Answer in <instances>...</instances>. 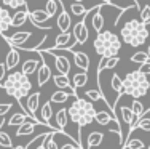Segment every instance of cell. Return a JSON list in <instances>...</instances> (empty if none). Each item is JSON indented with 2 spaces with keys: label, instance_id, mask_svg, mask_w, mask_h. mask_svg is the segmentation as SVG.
<instances>
[{
  "label": "cell",
  "instance_id": "obj_23",
  "mask_svg": "<svg viewBox=\"0 0 150 149\" xmlns=\"http://www.w3.org/2000/svg\"><path fill=\"white\" fill-rule=\"evenodd\" d=\"M56 119V125H58L59 130H64L67 127V120H69V114H67V109L66 108H61L54 115Z\"/></svg>",
  "mask_w": 150,
  "mask_h": 149
},
{
  "label": "cell",
  "instance_id": "obj_44",
  "mask_svg": "<svg viewBox=\"0 0 150 149\" xmlns=\"http://www.w3.org/2000/svg\"><path fill=\"white\" fill-rule=\"evenodd\" d=\"M101 2H104V3H109V5H110V3L113 2V0H101Z\"/></svg>",
  "mask_w": 150,
  "mask_h": 149
},
{
  "label": "cell",
  "instance_id": "obj_39",
  "mask_svg": "<svg viewBox=\"0 0 150 149\" xmlns=\"http://www.w3.org/2000/svg\"><path fill=\"white\" fill-rule=\"evenodd\" d=\"M5 79H6V66L5 63H0V87L3 85Z\"/></svg>",
  "mask_w": 150,
  "mask_h": 149
},
{
  "label": "cell",
  "instance_id": "obj_26",
  "mask_svg": "<svg viewBox=\"0 0 150 149\" xmlns=\"http://www.w3.org/2000/svg\"><path fill=\"white\" fill-rule=\"evenodd\" d=\"M69 96H70V95L67 93V91L58 90V91H54V93L51 95L50 103H51V104H62V103H66L67 99H69Z\"/></svg>",
  "mask_w": 150,
  "mask_h": 149
},
{
  "label": "cell",
  "instance_id": "obj_12",
  "mask_svg": "<svg viewBox=\"0 0 150 149\" xmlns=\"http://www.w3.org/2000/svg\"><path fill=\"white\" fill-rule=\"evenodd\" d=\"M74 63L77 67H80L83 72H88V69H90V58H88L86 53L83 51H74Z\"/></svg>",
  "mask_w": 150,
  "mask_h": 149
},
{
  "label": "cell",
  "instance_id": "obj_14",
  "mask_svg": "<svg viewBox=\"0 0 150 149\" xmlns=\"http://www.w3.org/2000/svg\"><path fill=\"white\" fill-rule=\"evenodd\" d=\"M11 27V15L6 8L0 6V34H5Z\"/></svg>",
  "mask_w": 150,
  "mask_h": 149
},
{
  "label": "cell",
  "instance_id": "obj_34",
  "mask_svg": "<svg viewBox=\"0 0 150 149\" xmlns=\"http://www.w3.org/2000/svg\"><path fill=\"white\" fill-rule=\"evenodd\" d=\"M2 2L6 8H11V10H18L21 6H27V0H2Z\"/></svg>",
  "mask_w": 150,
  "mask_h": 149
},
{
  "label": "cell",
  "instance_id": "obj_1",
  "mask_svg": "<svg viewBox=\"0 0 150 149\" xmlns=\"http://www.w3.org/2000/svg\"><path fill=\"white\" fill-rule=\"evenodd\" d=\"M67 114H69V119L78 125V132H77L78 133V144H81V138H80L81 128L90 125L93 120L96 119L98 111L94 109L93 103L86 101V99H81V98H75L74 103L67 109Z\"/></svg>",
  "mask_w": 150,
  "mask_h": 149
},
{
  "label": "cell",
  "instance_id": "obj_45",
  "mask_svg": "<svg viewBox=\"0 0 150 149\" xmlns=\"http://www.w3.org/2000/svg\"><path fill=\"white\" fill-rule=\"evenodd\" d=\"M145 53H147V56H149V59H150V45H149V48H147V51H145Z\"/></svg>",
  "mask_w": 150,
  "mask_h": 149
},
{
  "label": "cell",
  "instance_id": "obj_47",
  "mask_svg": "<svg viewBox=\"0 0 150 149\" xmlns=\"http://www.w3.org/2000/svg\"><path fill=\"white\" fill-rule=\"evenodd\" d=\"M75 2H77V3H81V2H83V0H75Z\"/></svg>",
  "mask_w": 150,
  "mask_h": 149
},
{
  "label": "cell",
  "instance_id": "obj_37",
  "mask_svg": "<svg viewBox=\"0 0 150 149\" xmlns=\"http://www.w3.org/2000/svg\"><path fill=\"white\" fill-rule=\"evenodd\" d=\"M131 61L137 63V64H144V63L149 61V56H147L145 51H137V53H134V55L131 56Z\"/></svg>",
  "mask_w": 150,
  "mask_h": 149
},
{
  "label": "cell",
  "instance_id": "obj_10",
  "mask_svg": "<svg viewBox=\"0 0 150 149\" xmlns=\"http://www.w3.org/2000/svg\"><path fill=\"white\" fill-rule=\"evenodd\" d=\"M51 77H53L51 67H50V66L43 61V63L40 64V67H38V71H37V83H38V87H43V85L48 82Z\"/></svg>",
  "mask_w": 150,
  "mask_h": 149
},
{
  "label": "cell",
  "instance_id": "obj_42",
  "mask_svg": "<svg viewBox=\"0 0 150 149\" xmlns=\"http://www.w3.org/2000/svg\"><path fill=\"white\" fill-rule=\"evenodd\" d=\"M11 149H30L29 146H27V144H26V146H13Z\"/></svg>",
  "mask_w": 150,
  "mask_h": 149
},
{
  "label": "cell",
  "instance_id": "obj_33",
  "mask_svg": "<svg viewBox=\"0 0 150 149\" xmlns=\"http://www.w3.org/2000/svg\"><path fill=\"white\" fill-rule=\"evenodd\" d=\"M131 111H133L134 117L141 119L142 115L145 114V109H144V104H142L139 99H133V104H131Z\"/></svg>",
  "mask_w": 150,
  "mask_h": 149
},
{
  "label": "cell",
  "instance_id": "obj_38",
  "mask_svg": "<svg viewBox=\"0 0 150 149\" xmlns=\"http://www.w3.org/2000/svg\"><path fill=\"white\" fill-rule=\"evenodd\" d=\"M11 108H13L11 103H3V104H0V117H5L11 111Z\"/></svg>",
  "mask_w": 150,
  "mask_h": 149
},
{
  "label": "cell",
  "instance_id": "obj_21",
  "mask_svg": "<svg viewBox=\"0 0 150 149\" xmlns=\"http://www.w3.org/2000/svg\"><path fill=\"white\" fill-rule=\"evenodd\" d=\"M38 123L34 122V120H27V122H24L23 125L18 127V132H16V136H27V135H32L35 130V127H37Z\"/></svg>",
  "mask_w": 150,
  "mask_h": 149
},
{
  "label": "cell",
  "instance_id": "obj_41",
  "mask_svg": "<svg viewBox=\"0 0 150 149\" xmlns=\"http://www.w3.org/2000/svg\"><path fill=\"white\" fill-rule=\"evenodd\" d=\"M59 149H83V148H78V146H74V144H62Z\"/></svg>",
  "mask_w": 150,
  "mask_h": 149
},
{
  "label": "cell",
  "instance_id": "obj_5",
  "mask_svg": "<svg viewBox=\"0 0 150 149\" xmlns=\"http://www.w3.org/2000/svg\"><path fill=\"white\" fill-rule=\"evenodd\" d=\"M150 90V80L147 76H144L142 72L133 71V72L126 74V77L123 79V91L128 96H133L134 99H139L149 93Z\"/></svg>",
  "mask_w": 150,
  "mask_h": 149
},
{
  "label": "cell",
  "instance_id": "obj_32",
  "mask_svg": "<svg viewBox=\"0 0 150 149\" xmlns=\"http://www.w3.org/2000/svg\"><path fill=\"white\" fill-rule=\"evenodd\" d=\"M70 11H72V15L74 16H85L90 10L86 8V6L83 5V3H77V2H74L72 5H70Z\"/></svg>",
  "mask_w": 150,
  "mask_h": 149
},
{
  "label": "cell",
  "instance_id": "obj_31",
  "mask_svg": "<svg viewBox=\"0 0 150 149\" xmlns=\"http://www.w3.org/2000/svg\"><path fill=\"white\" fill-rule=\"evenodd\" d=\"M56 133H62V132H61V130H58V132H50L48 135H46V138L43 140V144H45L46 149H59L58 143L54 141V135H56Z\"/></svg>",
  "mask_w": 150,
  "mask_h": 149
},
{
  "label": "cell",
  "instance_id": "obj_27",
  "mask_svg": "<svg viewBox=\"0 0 150 149\" xmlns=\"http://www.w3.org/2000/svg\"><path fill=\"white\" fill-rule=\"evenodd\" d=\"M85 95H86V98L91 99V101H101V99H102V101H104L105 104L113 111V108L109 104V103H107V99H105L104 95H102V91H99V90H88V91H85ZM113 117H115V114H113Z\"/></svg>",
  "mask_w": 150,
  "mask_h": 149
},
{
  "label": "cell",
  "instance_id": "obj_4",
  "mask_svg": "<svg viewBox=\"0 0 150 149\" xmlns=\"http://www.w3.org/2000/svg\"><path fill=\"white\" fill-rule=\"evenodd\" d=\"M94 50L101 58H113L121 50V40L112 31H102L94 38Z\"/></svg>",
  "mask_w": 150,
  "mask_h": 149
},
{
  "label": "cell",
  "instance_id": "obj_2",
  "mask_svg": "<svg viewBox=\"0 0 150 149\" xmlns=\"http://www.w3.org/2000/svg\"><path fill=\"white\" fill-rule=\"evenodd\" d=\"M5 88V91L10 95L11 98H15L18 103L23 101L24 96L32 91V82L27 76H24L21 71H13L10 76H6L5 82L2 85Z\"/></svg>",
  "mask_w": 150,
  "mask_h": 149
},
{
  "label": "cell",
  "instance_id": "obj_17",
  "mask_svg": "<svg viewBox=\"0 0 150 149\" xmlns=\"http://www.w3.org/2000/svg\"><path fill=\"white\" fill-rule=\"evenodd\" d=\"M110 85H112V88L117 91V95H118V98H117V101L113 103V111H115V108H117V104H118V101L121 99V96L125 95V91H123V80L120 79L117 74H113L112 76V79H110Z\"/></svg>",
  "mask_w": 150,
  "mask_h": 149
},
{
  "label": "cell",
  "instance_id": "obj_13",
  "mask_svg": "<svg viewBox=\"0 0 150 149\" xmlns=\"http://www.w3.org/2000/svg\"><path fill=\"white\" fill-rule=\"evenodd\" d=\"M19 61H21V55H19V51H18L16 48H13L10 50L8 53H6V59H5V66H6V69L8 71H13L15 67L19 64Z\"/></svg>",
  "mask_w": 150,
  "mask_h": 149
},
{
  "label": "cell",
  "instance_id": "obj_19",
  "mask_svg": "<svg viewBox=\"0 0 150 149\" xmlns=\"http://www.w3.org/2000/svg\"><path fill=\"white\" fill-rule=\"evenodd\" d=\"M94 10V13H93V18H91V23H93V27H94V31L96 32H102V27H104V16L101 15V6H96V8H93Z\"/></svg>",
  "mask_w": 150,
  "mask_h": 149
},
{
  "label": "cell",
  "instance_id": "obj_46",
  "mask_svg": "<svg viewBox=\"0 0 150 149\" xmlns=\"http://www.w3.org/2000/svg\"><path fill=\"white\" fill-rule=\"evenodd\" d=\"M145 115H147V117H150V108H149V111H145Z\"/></svg>",
  "mask_w": 150,
  "mask_h": 149
},
{
  "label": "cell",
  "instance_id": "obj_16",
  "mask_svg": "<svg viewBox=\"0 0 150 149\" xmlns=\"http://www.w3.org/2000/svg\"><path fill=\"white\" fill-rule=\"evenodd\" d=\"M27 19H29V10H27V6H24V10H18L15 15L11 16V26L19 27V26H23Z\"/></svg>",
  "mask_w": 150,
  "mask_h": 149
},
{
  "label": "cell",
  "instance_id": "obj_36",
  "mask_svg": "<svg viewBox=\"0 0 150 149\" xmlns=\"http://www.w3.org/2000/svg\"><path fill=\"white\" fill-rule=\"evenodd\" d=\"M121 149H144V143H142V140L136 138V140H129L128 143H125Z\"/></svg>",
  "mask_w": 150,
  "mask_h": 149
},
{
  "label": "cell",
  "instance_id": "obj_9",
  "mask_svg": "<svg viewBox=\"0 0 150 149\" xmlns=\"http://www.w3.org/2000/svg\"><path fill=\"white\" fill-rule=\"evenodd\" d=\"M43 63V58H38V59H26V61L23 63V66H21V72L24 74V76H32V74H35L38 71V67H40V64Z\"/></svg>",
  "mask_w": 150,
  "mask_h": 149
},
{
  "label": "cell",
  "instance_id": "obj_40",
  "mask_svg": "<svg viewBox=\"0 0 150 149\" xmlns=\"http://www.w3.org/2000/svg\"><path fill=\"white\" fill-rule=\"evenodd\" d=\"M139 72H142L144 76H150V59L147 63H144V64H141L139 67Z\"/></svg>",
  "mask_w": 150,
  "mask_h": 149
},
{
  "label": "cell",
  "instance_id": "obj_11",
  "mask_svg": "<svg viewBox=\"0 0 150 149\" xmlns=\"http://www.w3.org/2000/svg\"><path fill=\"white\" fill-rule=\"evenodd\" d=\"M50 55H51V53H50ZM53 58H54V66H56V69H58V72L62 74V76H67V74L70 72L69 58H67V56H61V55H53Z\"/></svg>",
  "mask_w": 150,
  "mask_h": 149
},
{
  "label": "cell",
  "instance_id": "obj_43",
  "mask_svg": "<svg viewBox=\"0 0 150 149\" xmlns=\"http://www.w3.org/2000/svg\"><path fill=\"white\" fill-rule=\"evenodd\" d=\"M37 149H46L45 144H43V141H42V144H38V146H37Z\"/></svg>",
  "mask_w": 150,
  "mask_h": 149
},
{
  "label": "cell",
  "instance_id": "obj_28",
  "mask_svg": "<svg viewBox=\"0 0 150 149\" xmlns=\"http://www.w3.org/2000/svg\"><path fill=\"white\" fill-rule=\"evenodd\" d=\"M102 141H104V135H102L101 132H91L90 136H88V149L94 148V146H99Z\"/></svg>",
  "mask_w": 150,
  "mask_h": 149
},
{
  "label": "cell",
  "instance_id": "obj_18",
  "mask_svg": "<svg viewBox=\"0 0 150 149\" xmlns=\"http://www.w3.org/2000/svg\"><path fill=\"white\" fill-rule=\"evenodd\" d=\"M29 19L34 26H37V24H45V21H48L50 16L46 15L45 10H32L29 11Z\"/></svg>",
  "mask_w": 150,
  "mask_h": 149
},
{
  "label": "cell",
  "instance_id": "obj_29",
  "mask_svg": "<svg viewBox=\"0 0 150 149\" xmlns=\"http://www.w3.org/2000/svg\"><path fill=\"white\" fill-rule=\"evenodd\" d=\"M42 119H43L45 123H48V125H51L50 123V120L53 119V106L50 101H46L43 106H42Z\"/></svg>",
  "mask_w": 150,
  "mask_h": 149
},
{
  "label": "cell",
  "instance_id": "obj_35",
  "mask_svg": "<svg viewBox=\"0 0 150 149\" xmlns=\"http://www.w3.org/2000/svg\"><path fill=\"white\" fill-rule=\"evenodd\" d=\"M0 146H2V148H6V149H11V148H13L11 136H10L8 133L2 132V130H0Z\"/></svg>",
  "mask_w": 150,
  "mask_h": 149
},
{
  "label": "cell",
  "instance_id": "obj_48",
  "mask_svg": "<svg viewBox=\"0 0 150 149\" xmlns=\"http://www.w3.org/2000/svg\"><path fill=\"white\" fill-rule=\"evenodd\" d=\"M147 149H150V144H149V148H147Z\"/></svg>",
  "mask_w": 150,
  "mask_h": 149
},
{
  "label": "cell",
  "instance_id": "obj_30",
  "mask_svg": "<svg viewBox=\"0 0 150 149\" xmlns=\"http://www.w3.org/2000/svg\"><path fill=\"white\" fill-rule=\"evenodd\" d=\"M139 16H141V21L147 26L150 24V0L144 3V5L141 6V11H139Z\"/></svg>",
  "mask_w": 150,
  "mask_h": 149
},
{
  "label": "cell",
  "instance_id": "obj_6",
  "mask_svg": "<svg viewBox=\"0 0 150 149\" xmlns=\"http://www.w3.org/2000/svg\"><path fill=\"white\" fill-rule=\"evenodd\" d=\"M72 35L77 42V45H83L86 43L88 37H90V31L86 27V18L80 23H75V26L72 27Z\"/></svg>",
  "mask_w": 150,
  "mask_h": 149
},
{
  "label": "cell",
  "instance_id": "obj_8",
  "mask_svg": "<svg viewBox=\"0 0 150 149\" xmlns=\"http://www.w3.org/2000/svg\"><path fill=\"white\" fill-rule=\"evenodd\" d=\"M30 35L32 34L27 32V31H19V32H15L11 37L5 35V40L8 42L13 48H21V47H24V43H26V42L30 38Z\"/></svg>",
  "mask_w": 150,
  "mask_h": 149
},
{
  "label": "cell",
  "instance_id": "obj_22",
  "mask_svg": "<svg viewBox=\"0 0 150 149\" xmlns=\"http://www.w3.org/2000/svg\"><path fill=\"white\" fill-rule=\"evenodd\" d=\"M29 119L32 120V117L23 114V112H16V114H13L8 120H6V125H8V127H16V125L19 127V125H23L24 122H27Z\"/></svg>",
  "mask_w": 150,
  "mask_h": 149
},
{
  "label": "cell",
  "instance_id": "obj_15",
  "mask_svg": "<svg viewBox=\"0 0 150 149\" xmlns=\"http://www.w3.org/2000/svg\"><path fill=\"white\" fill-rule=\"evenodd\" d=\"M56 26L59 27L61 32H69V29H70V16L64 8L61 10L58 19H56Z\"/></svg>",
  "mask_w": 150,
  "mask_h": 149
},
{
  "label": "cell",
  "instance_id": "obj_25",
  "mask_svg": "<svg viewBox=\"0 0 150 149\" xmlns=\"http://www.w3.org/2000/svg\"><path fill=\"white\" fill-rule=\"evenodd\" d=\"M88 82V74L86 72H77L72 76V80H70V83H72V87L77 90V88H81L85 87Z\"/></svg>",
  "mask_w": 150,
  "mask_h": 149
},
{
  "label": "cell",
  "instance_id": "obj_3",
  "mask_svg": "<svg viewBox=\"0 0 150 149\" xmlns=\"http://www.w3.org/2000/svg\"><path fill=\"white\" fill-rule=\"evenodd\" d=\"M121 40L129 47H141L149 38V29L141 19H129L126 21L120 31Z\"/></svg>",
  "mask_w": 150,
  "mask_h": 149
},
{
  "label": "cell",
  "instance_id": "obj_7",
  "mask_svg": "<svg viewBox=\"0 0 150 149\" xmlns=\"http://www.w3.org/2000/svg\"><path fill=\"white\" fill-rule=\"evenodd\" d=\"M53 80H54V85L59 88V90H64V91H67L70 96L78 98L77 90H75V88L72 87V83H70V80H69V77H67V76H62V74H56V76H53Z\"/></svg>",
  "mask_w": 150,
  "mask_h": 149
},
{
  "label": "cell",
  "instance_id": "obj_24",
  "mask_svg": "<svg viewBox=\"0 0 150 149\" xmlns=\"http://www.w3.org/2000/svg\"><path fill=\"white\" fill-rule=\"evenodd\" d=\"M59 8H64V5H62L61 0H48L46 5H45V11H46V15H48L50 18L54 16Z\"/></svg>",
  "mask_w": 150,
  "mask_h": 149
},
{
  "label": "cell",
  "instance_id": "obj_20",
  "mask_svg": "<svg viewBox=\"0 0 150 149\" xmlns=\"http://www.w3.org/2000/svg\"><path fill=\"white\" fill-rule=\"evenodd\" d=\"M120 119H121V122H123L125 125L131 127V125L136 122V120H137V117H134L133 111H131V108L123 106V108H120Z\"/></svg>",
  "mask_w": 150,
  "mask_h": 149
}]
</instances>
